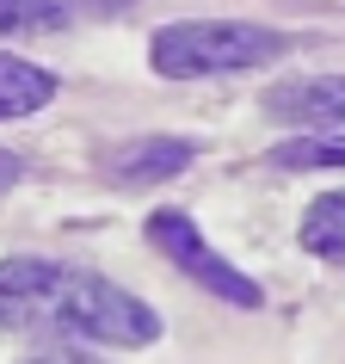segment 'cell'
Masks as SVG:
<instances>
[{
  "mask_svg": "<svg viewBox=\"0 0 345 364\" xmlns=\"http://www.w3.org/2000/svg\"><path fill=\"white\" fill-rule=\"evenodd\" d=\"M0 327L6 333H68V340L117 346V352L160 340V315L136 290L87 266H68V259H38V253L0 259Z\"/></svg>",
  "mask_w": 345,
  "mask_h": 364,
  "instance_id": "cell-1",
  "label": "cell"
},
{
  "mask_svg": "<svg viewBox=\"0 0 345 364\" xmlns=\"http://www.w3.org/2000/svg\"><path fill=\"white\" fill-rule=\"evenodd\" d=\"M284 50H290L284 31L253 19H179L154 31L148 62L167 80H204V75H241V68L278 62Z\"/></svg>",
  "mask_w": 345,
  "mask_h": 364,
  "instance_id": "cell-2",
  "label": "cell"
},
{
  "mask_svg": "<svg viewBox=\"0 0 345 364\" xmlns=\"http://www.w3.org/2000/svg\"><path fill=\"white\" fill-rule=\"evenodd\" d=\"M148 241L167 253L185 278H197L210 296H222L229 309H259V303H265V290L253 284L241 266H229V259L197 235V223H192L185 210H154V216H148Z\"/></svg>",
  "mask_w": 345,
  "mask_h": 364,
  "instance_id": "cell-3",
  "label": "cell"
},
{
  "mask_svg": "<svg viewBox=\"0 0 345 364\" xmlns=\"http://www.w3.org/2000/svg\"><path fill=\"white\" fill-rule=\"evenodd\" d=\"M265 117L296 124V130L321 136V130H345V75H308V80H278L265 87Z\"/></svg>",
  "mask_w": 345,
  "mask_h": 364,
  "instance_id": "cell-4",
  "label": "cell"
},
{
  "mask_svg": "<svg viewBox=\"0 0 345 364\" xmlns=\"http://www.w3.org/2000/svg\"><path fill=\"white\" fill-rule=\"evenodd\" d=\"M192 161L197 142H185V136H136L105 154V179L111 186H160V179H179Z\"/></svg>",
  "mask_w": 345,
  "mask_h": 364,
  "instance_id": "cell-5",
  "label": "cell"
},
{
  "mask_svg": "<svg viewBox=\"0 0 345 364\" xmlns=\"http://www.w3.org/2000/svg\"><path fill=\"white\" fill-rule=\"evenodd\" d=\"M56 93H62V80L50 75V68H38V62L6 56V50H0V124L43 112V105H50Z\"/></svg>",
  "mask_w": 345,
  "mask_h": 364,
  "instance_id": "cell-6",
  "label": "cell"
},
{
  "mask_svg": "<svg viewBox=\"0 0 345 364\" xmlns=\"http://www.w3.org/2000/svg\"><path fill=\"white\" fill-rule=\"evenodd\" d=\"M296 241H302L314 259H333V266H345V192H327L308 204L302 229H296Z\"/></svg>",
  "mask_w": 345,
  "mask_h": 364,
  "instance_id": "cell-7",
  "label": "cell"
},
{
  "mask_svg": "<svg viewBox=\"0 0 345 364\" xmlns=\"http://www.w3.org/2000/svg\"><path fill=\"white\" fill-rule=\"evenodd\" d=\"M265 161H271V167H290V173H296V167H345V136H333V130H321V136H290V142H278V149H271L265 154Z\"/></svg>",
  "mask_w": 345,
  "mask_h": 364,
  "instance_id": "cell-8",
  "label": "cell"
},
{
  "mask_svg": "<svg viewBox=\"0 0 345 364\" xmlns=\"http://www.w3.org/2000/svg\"><path fill=\"white\" fill-rule=\"evenodd\" d=\"M75 19L68 0H0V38H25V31H62Z\"/></svg>",
  "mask_w": 345,
  "mask_h": 364,
  "instance_id": "cell-9",
  "label": "cell"
},
{
  "mask_svg": "<svg viewBox=\"0 0 345 364\" xmlns=\"http://www.w3.org/2000/svg\"><path fill=\"white\" fill-rule=\"evenodd\" d=\"M25 364H111V358L80 352V346H50V352H38V358H25Z\"/></svg>",
  "mask_w": 345,
  "mask_h": 364,
  "instance_id": "cell-10",
  "label": "cell"
},
{
  "mask_svg": "<svg viewBox=\"0 0 345 364\" xmlns=\"http://www.w3.org/2000/svg\"><path fill=\"white\" fill-rule=\"evenodd\" d=\"M19 154H6V149H0V192H13V186H19Z\"/></svg>",
  "mask_w": 345,
  "mask_h": 364,
  "instance_id": "cell-11",
  "label": "cell"
},
{
  "mask_svg": "<svg viewBox=\"0 0 345 364\" xmlns=\"http://www.w3.org/2000/svg\"><path fill=\"white\" fill-rule=\"evenodd\" d=\"M80 6H87V13H130L136 0H80Z\"/></svg>",
  "mask_w": 345,
  "mask_h": 364,
  "instance_id": "cell-12",
  "label": "cell"
}]
</instances>
